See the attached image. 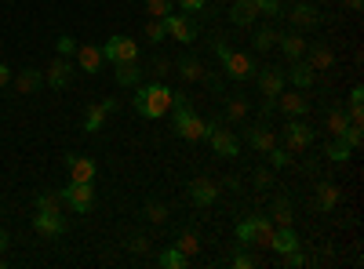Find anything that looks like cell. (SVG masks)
<instances>
[{"label": "cell", "instance_id": "obj_56", "mask_svg": "<svg viewBox=\"0 0 364 269\" xmlns=\"http://www.w3.org/2000/svg\"><path fill=\"white\" fill-rule=\"evenodd\" d=\"M4 265H8V262H4V255H0V269H4Z\"/></svg>", "mask_w": 364, "mask_h": 269}, {"label": "cell", "instance_id": "obj_44", "mask_svg": "<svg viewBox=\"0 0 364 269\" xmlns=\"http://www.w3.org/2000/svg\"><path fill=\"white\" fill-rule=\"evenodd\" d=\"M281 258H284V265H288V269H302V265H310V258L302 255L299 248H295V251H288V255H281Z\"/></svg>", "mask_w": 364, "mask_h": 269}, {"label": "cell", "instance_id": "obj_24", "mask_svg": "<svg viewBox=\"0 0 364 269\" xmlns=\"http://www.w3.org/2000/svg\"><path fill=\"white\" fill-rule=\"evenodd\" d=\"M255 15H259V8H255V0H230V22L233 26H252L255 22Z\"/></svg>", "mask_w": 364, "mask_h": 269}, {"label": "cell", "instance_id": "obj_21", "mask_svg": "<svg viewBox=\"0 0 364 269\" xmlns=\"http://www.w3.org/2000/svg\"><path fill=\"white\" fill-rule=\"evenodd\" d=\"M11 80H15L18 95H37L44 87V73L41 70H18V73H11Z\"/></svg>", "mask_w": 364, "mask_h": 269}, {"label": "cell", "instance_id": "obj_22", "mask_svg": "<svg viewBox=\"0 0 364 269\" xmlns=\"http://www.w3.org/2000/svg\"><path fill=\"white\" fill-rule=\"evenodd\" d=\"M284 80H291V84L299 87V92H306V87H314L317 73L310 70V62H302V58H295L291 70H284Z\"/></svg>", "mask_w": 364, "mask_h": 269}, {"label": "cell", "instance_id": "obj_20", "mask_svg": "<svg viewBox=\"0 0 364 269\" xmlns=\"http://www.w3.org/2000/svg\"><path fill=\"white\" fill-rule=\"evenodd\" d=\"M299 248V233L291 226H273V236H269V251H277V255H288Z\"/></svg>", "mask_w": 364, "mask_h": 269}, {"label": "cell", "instance_id": "obj_36", "mask_svg": "<svg viewBox=\"0 0 364 269\" xmlns=\"http://www.w3.org/2000/svg\"><path fill=\"white\" fill-rule=\"evenodd\" d=\"M142 215H146V222L161 226V222H168V204H161V200H149V204L142 207Z\"/></svg>", "mask_w": 364, "mask_h": 269}, {"label": "cell", "instance_id": "obj_47", "mask_svg": "<svg viewBox=\"0 0 364 269\" xmlns=\"http://www.w3.org/2000/svg\"><path fill=\"white\" fill-rule=\"evenodd\" d=\"M211 51H215V58H219V62H226L233 48L226 44V37H215V40H211Z\"/></svg>", "mask_w": 364, "mask_h": 269}, {"label": "cell", "instance_id": "obj_43", "mask_svg": "<svg viewBox=\"0 0 364 269\" xmlns=\"http://www.w3.org/2000/svg\"><path fill=\"white\" fill-rule=\"evenodd\" d=\"M128 251H132V255H146V251H149V241H146L142 233H132V236H128Z\"/></svg>", "mask_w": 364, "mask_h": 269}, {"label": "cell", "instance_id": "obj_8", "mask_svg": "<svg viewBox=\"0 0 364 269\" xmlns=\"http://www.w3.org/2000/svg\"><path fill=\"white\" fill-rule=\"evenodd\" d=\"M223 70H226V77L230 80H252L255 77V58L248 55V51H230V58L223 62Z\"/></svg>", "mask_w": 364, "mask_h": 269}, {"label": "cell", "instance_id": "obj_3", "mask_svg": "<svg viewBox=\"0 0 364 269\" xmlns=\"http://www.w3.org/2000/svg\"><path fill=\"white\" fill-rule=\"evenodd\" d=\"M269 236H273V219H266V215H248V219L237 222V241L240 244L269 248Z\"/></svg>", "mask_w": 364, "mask_h": 269}, {"label": "cell", "instance_id": "obj_23", "mask_svg": "<svg viewBox=\"0 0 364 269\" xmlns=\"http://www.w3.org/2000/svg\"><path fill=\"white\" fill-rule=\"evenodd\" d=\"M245 142L255 149V153H266L269 146H277V135H273L266 124H255V128H245Z\"/></svg>", "mask_w": 364, "mask_h": 269}, {"label": "cell", "instance_id": "obj_40", "mask_svg": "<svg viewBox=\"0 0 364 269\" xmlns=\"http://www.w3.org/2000/svg\"><path fill=\"white\" fill-rule=\"evenodd\" d=\"M146 11H149V18H168L171 0H146Z\"/></svg>", "mask_w": 364, "mask_h": 269}, {"label": "cell", "instance_id": "obj_1", "mask_svg": "<svg viewBox=\"0 0 364 269\" xmlns=\"http://www.w3.org/2000/svg\"><path fill=\"white\" fill-rule=\"evenodd\" d=\"M132 109L139 116H146V121H161V116L171 109V87L168 84H146L135 92L132 99Z\"/></svg>", "mask_w": 364, "mask_h": 269}, {"label": "cell", "instance_id": "obj_51", "mask_svg": "<svg viewBox=\"0 0 364 269\" xmlns=\"http://www.w3.org/2000/svg\"><path fill=\"white\" fill-rule=\"evenodd\" d=\"M4 84H11V66L0 62V87H4Z\"/></svg>", "mask_w": 364, "mask_h": 269}, {"label": "cell", "instance_id": "obj_25", "mask_svg": "<svg viewBox=\"0 0 364 269\" xmlns=\"http://www.w3.org/2000/svg\"><path fill=\"white\" fill-rule=\"evenodd\" d=\"M277 44H281V51L291 58V62L306 55V40H302V33H295V29H288V33H277Z\"/></svg>", "mask_w": 364, "mask_h": 269}, {"label": "cell", "instance_id": "obj_26", "mask_svg": "<svg viewBox=\"0 0 364 269\" xmlns=\"http://www.w3.org/2000/svg\"><path fill=\"white\" fill-rule=\"evenodd\" d=\"M339 200H343V186H336V182H321V186H317V212L328 215Z\"/></svg>", "mask_w": 364, "mask_h": 269}, {"label": "cell", "instance_id": "obj_12", "mask_svg": "<svg viewBox=\"0 0 364 269\" xmlns=\"http://www.w3.org/2000/svg\"><path fill=\"white\" fill-rule=\"evenodd\" d=\"M219 193H223V186L211 182V178H193V182H190V200L197 207H211L219 200Z\"/></svg>", "mask_w": 364, "mask_h": 269}, {"label": "cell", "instance_id": "obj_17", "mask_svg": "<svg viewBox=\"0 0 364 269\" xmlns=\"http://www.w3.org/2000/svg\"><path fill=\"white\" fill-rule=\"evenodd\" d=\"M70 80H73V62H70L66 55H55L51 66H48V84L63 92V87H70Z\"/></svg>", "mask_w": 364, "mask_h": 269}, {"label": "cell", "instance_id": "obj_34", "mask_svg": "<svg viewBox=\"0 0 364 269\" xmlns=\"http://www.w3.org/2000/svg\"><path fill=\"white\" fill-rule=\"evenodd\" d=\"M245 116H248V102L240 99V95H233V99L226 102V121H230V124H240Z\"/></svg>", "mask_w": 364, "mask_h": 269}, {"label": "cell", "instance_id": "obj_55", "mask_svg": "<svg viewBox=\"0 0 364 269\" xmlns=\"http://www.w3.org/2000/svg\"><path fill=\"white\" fill-rule=\"evenodd\" d=\"M346 4H350V11H360V8H364V0H346Z\"/></svg>", "mask_w": 364, "mask_h": 269}, {"label": "cell", "instance_id": "obj_31", "mask_svg": "<svg viewBox=\"0 0 364 269\" xmlns=\"http://www.w3.org/2000/svg\"><path fill=\"white\" fill-rule=\"evenodd\" d=\"M157 262H161L164 269H182V265H190V255H182V251L171 244V248H164V251L157 255Z\"/></svg>", "mask_w": 364, "mask_h": 269}, {"label": "cell", "instance_id": "obj_2", "mask_svg": "<svg viewBox=\"0 0 364 269\" xmlns=\"http://www.w3.org/2000/svg\"><path fill=\"white\" fill-rule=\"evenodd\" d=\"M175 116H171V128L178 138H186V142H200L208 135V121H200V116L193 113L190 102H182V106H171Z\"/></svg>", "mask_w": 364, "mask_h": 269}, {"label": "cell", "instance_id": "obj_53", "mask_svg": "<svg viewBox=\"0 0 364 269\" xmlns=\"http://www.w3.org/2000/svg\"><path fill=\"white\" fill-rule=\"evenodd\" d=\"M8 244H11V236H8V229H0V255L8 251Z\"/></svg>", "mask_w": 364, "mask_h": 269}, {"label": "cell", "instance_id": "obj_13", "mask_svg": "<svg viewBox=\"0 0 364 269\" xmlns=\"http://www.w3.org/2000/svg\"><path fill=\"white\" fill-rule=\"evenodd\" d=\"M310 106H314V102L302 95L299 87H295V92H281V95H277V109H281L284 116H306Z\"/></svg>", "mask_w": 364, "mask_h": 269}, {"label": "cell", "instance_id": "obj_35", "mask_svg": "<svg viewBox=\"0 0 364 269\" xmlns=\"http://www.w3.org/2000/svg\"><path fill=\"white\" fill-rule=\"evenodd\" d=\"M266 157H269V168H288V164H291V149L277 142V146L266 149Z\"/></svg>", "mask_w": 364, "mask_h": 269}, {"label": "cell", "instance_id": "obj_33", "mask_svg": "<svg viewBox=\"0 0 364 269\" xmlns=\"http://www.w3.org/2000/svg\"><path fill=\"white\" fill-rule=\"evenodd\" d=\"M175 248H178L182 255H190V258H193V255L200 251V236H197L193 229H186V233H178V241H175Z\"/></svg>", "mask_w": 364, "mask_h": 269}, {"label": "cell", "instance_id": "obj_49", "mask_svg": "<svg viewBox=\"0 0 364 269\" xmlns=\"http://www.w3.org/2000/svg\"><path fill=\"white\" fill-rule=\"evenodd\" d=\"M252 182H255V186H259V190H266V186H273V175H269V171H266V168H259V171H255V175H252Z\"/></svg>", "mask_w": 364, "mask_h": 269}, {"label": "cell", "instance_id": "obj_38", "mask_svg": "<svg viewBox=\"0 0 364 269\" xmlns=\"http://www.w3.org/2000/svg\"><path fill=\"white\" fill-rule=\"evenodd\" d=\"M37 212H63V197L51 193V190L37 193Z\"/></svg>", "mask_w": 364, "mask_h": 269}, {"label": "cell", "instance_id": "obj_42", "mask_svg": "<svg viewBox=\"0 0 364 269\" xmlns=\"http://www.w3.org/2000/svg\"><path fill=\"white\" fill-rule=\"evenodd\" d=\"M230 265H233V269H255V255H248L245 248H240V251L230 258Z\"/></svg>", "mask_w": 364, "mask_h": 269}, {"label": "cell", "instance_id": "obj_28", "mask_svg": "<svg viewBox=\"0 0 364 269\" xmlns=\"http://www.w3.org/2000/svg\"><path fill=\"white\" fill-rule=\"evenodd\" d=\"M324 153H328V160H331V164H346V160L353 157V149L346 146V138H343V135H331V142H328Z\"/></svg>", "mask_w": 364, "mask_h": 269}, {"label": "cell", "instance_id": "obj_54", "mask_svg": "<svg viewBox=\"0 0 364 269\" xmlns=\"http://www.w3.org/2000/svg\"><path fill=\"white\" fill-rule=\"evenodd\" d=\"M204 80H208L211 92H223V80H219V77H204Z\"/></svg>", "mask_w": 364, "mask_h": 269}, {"label": "cell", "instance_id": "obj_19", "mask_svg": "<svg viewBox=\"0 0 364 269\" xmlns=\"http://www.w3.org/2000/svg\"><path fill=\"white\" fill-rule=\"evenodd\" d=\"M66 171L73 182H95V160H87L80 153H66Z\"/></svg>", "mask_w": 364, "mask_h": 269}, {"label": "cell", "instance_id": "obj_29", "mask_svg": "<svg viewBox=\"0 0 364 269\" xmlns=\"http://www.w3.org/2000/svg\"><path fill=\"white\" fill-rule=\"evenodd\" d=\"M324 128H328L331 135H343V131L350 128V116H346V109H343V106H331V109L324 113Z\"/></svg>", "mask_w": 364, "mask_h": 269}, {"label": "cell", "instance_id": "obj_32", "mask_svg": "<svg viewBox=\"0 0 364 269\" xmlns=\"http://www.w3.org/2000/svg\"><path fill=\"white\" fill-rule=\"evenodd\" d=\"M269 219H273V226H291V219H295V215H291V200H288V197L273 200V215H269Z\"/></svg>", "mask_w": 364, "mask_h": 269}, {"label": "cell", "instance_id": "obj_16", "mask_svg": "<svg viewBox=\"0 0 364 269\" xmlns=\"http://www.w3.org/2000/svg\"><path fill=\"white\" fill-rule=\"evenodd\" d=\"M33 229L41 236H63L66 233V219H63V212H37L33 215Z\"/></svg>", "mask_w": 364, "mask_h": 269}, {"label": "cell", "instance_id": "obj_14", "mask_svg": "<svg viewBox=\"0 0 364 269\" xmlns=\"http://www.w3.org/2000/svg\"><path fill=\"white\" fill-rule=\"evenodd\" d=\"M73 58H77V66H80L84 73H102V66H106L102 48H95V44H77Z\"/></svg>", "mask_w": 364, "mask_h": 269}, {"label": "cell", "instance_id": "obj_30", "mask_svg": "<svg viewBox=\"0 0 364 269\" xmlns=\"http://www.w3.org/2000/svg\"><path fill=\"white\" fill-rule=\"evenodd\" d=\"M139 77H142L139 58H135V62H117V84L120 87H139Z\"/></svg>", "mask_w": 364, "mask_h": 269}, {"label": "cell", "instance_id": "obj_18", "mask_svg": "<svg viewBox=\"0 0 364 269\" xmlns=\"http://www.w3.org/2000/svg\"><path fill=\"white\" fill-rule=\"evenodd\" d=\"M310 62V70L314 73H321V70H331L336 66V55H331V48L328 44H321V40H314V44H306V55H302Z\"/></svg>", "mask_w": 364, "mask_h": 269}, {"label": "cell", "instance_id": "obj_48", "mask_svg": "<svg viewBox=\"0 0 364 269\" xmlns=\"http://www.w3.org/2000/svg\"><path fill=\"white\" fill-rule=\"evenodd\" d=\"M178 8L186 11V15H197V11H204V8H208V0H178Z\"/></svg>", "mask_w": 364, "mask_h": 269}, {"label": "cell", "instance_id": "obj_41", "mask_svg": "<svg viewBox=\"0 0 364 269\" xmlns=\"http://www.w3.org/2000/svg\"><path fill=\"white\" fill-rule=\"evenodd\" d=\"M255 8H259V15H269V18H277V15H284V8H281V0H255Z\"/></svg>", "mask_w": 364, "mask_h": 269}, {"label": "cell", "instance_id": "obj_4", "mask_svg": "<svg viewBox=\"0 0 364 269\" xmlns=\"http://www.w3.org/2000/svg\"><path fill=\"white\" fill-rule=\"evenodd\" d=\"M58 197H63V207H70L73 215H87L91 204H95V186L91 182H73L70 178V186L58 190Z\"/></svg>", "mask_w": 364, "mask_h": 269}, {"label": "cell", "instance_id": "obj_46", "mask_svg": "<svg viewBox=\"0 0 364 269\" xmlns=\"http://www.w3.org/2000/svg\"><path fill=\"white\" fill-rule=\"evenodd\" d=\"M343 138H346V146H350V149H360V142H364V131H360L357 124H350V128L343 131Z\"/></svg>", "mask_w": 364, "mask_h": 269}, {"label": "cell", "instance_id": "obj_15", "mask_svg": "<svg viewBox=\"0 0 364 269\" xmlns=\"http://www.w3.org/2000/svg\"><path fill=\"white\" fill-rule=\"evenodd\" d=\"M117 109V99H102V102H95V106H87V113H84V131H102V124H106V116Z\"/></svg>", "mask_w": 364, "mask_h": 269}, {"label": "cell", "instance_id": "obj_5", "mask_svg": "<svg viewBox=\"0 0 364 269\" xmlns=\"http://www.w3.org/2000/svg\"><path fill=\"white\" fill-rule=\"evenodd\" d=\"M102 58H106V62H113V66L117 62H135V58H139V40L117 33V37H109L102 44Z\"/></svg>", "mask_w": 364, "mask_h": 269}, {"label": "cell", "instance_id": "obj_7", "mask_svg": "<svg viewBox=\"0 0 364 269\" xmlns=\"http://www.w3.org/2000/svg\"><path fill=\"white\" fill-rule=\"evenodd\" d=\"M284 146L291 149V153H302V149L314 146V128L302 121V116H291V121L284 124Z\"/></svg>", "mask_w": 364, "mask_h": 269}, {"label": "cell", "instance_id": "obj_52", "mask_svg": "<svg viewBox=\"0 0 364 269\" xmlns=\"http://www.w3.org/2000/svg\"><path fill=\"white\" fill-rule=\"evenodd\" d=\"M168 70H171V66H168V58H157V62H154V73H157V77H164Z\"/></svg>", "mask_w": 364, "mask_h": 269}, {"label": "cell", "instance_id": "obj_37", "mask_svg": "<svg viewBox=\"0 0 364 269\" xmlns=\"http://www.w3.org/2000/svg\"><path fill=\"white\" fill-rule=\"evenodd\" d=\"M273 44H277V33H273L269 26H259V29H255V40H252V48H255V51H269Z\"/></svg>", "mask_w": 364, "mask_h": 269}, {"label": "cell", "instance_id": "obj_11", "mask_svg": "<svg viewBox=\"0 0 364 269\" xmlns=\"http://www.w3.org/2000/svg\"><path fill=\"white\" fill-rule=\"evenodd\" d=\"M284 15H288V22L299 26V29H314V26H321V11H317L314 4H306V0H295L291 8H284Z\"/></svg>", "mask_w": 364, "mask_h": 269}, {"label": "cell", "instance_id": "obj_50", "mask_svg": "<svg viewBox=\"0 0 364 269\" xmlns=\"http://www.w3.org/2000/svg\"><path fill=\"white\" fill-rule=\"evenodd\" d=\"M350 106H364V87L353 84V92H350Z\"/></svg>", "mask_w": 364, "mask_h": 269}, {"label": "cell", "instance_id": "obj_6", "mask_svg": "<svg viewBox=\"0 0 364 269\" xmlns=\"http://www.w3.org/2000/svg\"><path fill=\"white\" fill-rule=\"evenodd\" d=\"M204 138L211 142L215 157H226V160H230V157H237V153H240V142H237V138L219 124V121H208V135H204Z\"/></svg>", "mask_w": 364, "mask_h": 269}, {"label": "cell", "instance_id": "obj_27", "mask_svg": "<svg viewBox=\"0 0 364 269\" xmlns=\"http://www.w3.org/2000/svg\"><path fill=\"white\" fill-rule=\"evenodd\" d=\"M175 70H178V77L186 80V84H193V80L204 77V66H200V58H197V55H182L178 62H175Z\"/></svg>", "mask_w": 364, "mask_h": 269}, {"label": "cell", "instance_id": "obj_10", "mask_svg": "<svg viewBox=\"0 0 364 269\" xmlns=\"http://www.w3.org/2000/svg\"><path fill=\"white\" fill-rule=\"evenodd\" d=\"M255 80H259L262 99H277V95L284 92V70H281V66H266V70H259Z\"/></svg>", "mask_w": 364, "mask_h": 269}, {"label": "cell", "instance_id": "obj_9", "mask_svg": "<svg viewBox=\"0 0 364 269\" xmlns=\"http://www.w3.org/2000/svg\"><path fill=\"white\" fill-rule=\"evenodd\" d=\"M164 22H168V37H175L178 44H193V40H197V22H193V15L178 11V15H168Z\"/></svg>", "mask_w": 364, "mask_h": 269}, {"label": "cell", "instance_id": "obj_45", "mask_svg": "<svg viewBox=\"0 0 364 269\" xmlns=\"http://www.w3.org/2000/svg\"><path fill=\"white\" fill-rule=\"evenodd\" d=\"M55 51H58V55H66V58H70V55L77 51V40H73L70 33H63V37H58V40H55Z\"/></svg>", "mask_w": 364, "mask_h": 269}, {"label": "cell", "instance_id": "obj_39", "mask_svg": "<svg viewBox=\"0 0 364 269\" xmlns=\"http://www.w3.org/2000/svg\"><path fill=\"white\" fill-rule=\"evenodd\" d=\"M146 40H154V44H161V40H168V22L164 18H154L146 26Z\"/></svg>", "mask_w": 364, "mask_h": 269}]
</instances>
